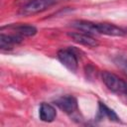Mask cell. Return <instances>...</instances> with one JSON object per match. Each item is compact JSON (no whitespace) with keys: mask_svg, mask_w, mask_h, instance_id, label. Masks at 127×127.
Segmentation results:
<instances>
[{"mask_svg":"<svg viewBox=\"0 0 127 127\" xmlns=\"http://www.w3.org/2000/svg\"><path fill=\"white\" fill-rule=\"evenodd\" d=\"M101 78L109 90H111L112 92L118 95L120 94L126 97L127 95V82L126 81H124L122 78H120L116 74L109 72V71H103L101 73Z\"/></svg>","mask_w":127,"mask_h":127,"instance_id":"6da1fadb","label":"cell"},{"mask_svg":"<svg viewBox=\"0 0 127 127\" xmlns=\"http://www.w3.org/2000/svg\"><path fill=\"white\" fill-rule=\"evenodd\" d=\"M57 2H58V0H33L29 4L22 7L20 13L24 16L38 14L40 12L47 10L49 7L56 4Z\"/></svg>","mask_w":127,"mask_h":127,"instance_id":"7a4b0ae2","label":"cell"},{"mask_svg":"<svg viewBox=\"0 0 127 127\" xmlns=\"http://www.w3.org/2000/svg\"><path fill=\"white\" fill-rule=\"evenodd\" d=\"M58 59L59 61L70 71H75L77 68V57L70 49L60 50L58 52Z\"/></svg>","mask_w":127,"mask_h":127,"instance_id":"3957f363","label":"cell"},{"mask_svg":"<svg viewBox=\"0 0 127 127\" xmlns=\"http://www.w3.org/2000/svg\"><path fill=\"white\" fill-rule=\"evenodd\" d=\"M55 104L68 115H72L77 111V101L71 95H65L58 98Z\"/></svg>","mask_w":127,"mask_h":127,"instance_id":"277c9868","label":"cell"},{"mask_svg":"<svg viewBox=\"0 0 127 127\" xmlns=\"http://www.w3.org/2000/svg\"><path fill=\"white\" fill-rule=\"evenodd\" d=\"M96 30H97V34L114 36V37L125 36L123 28L117 27V26H115L113 24H109V23H96Z\"/></svg>","mask_w":127,"mask_h":127,"instance_id":"5b68a950","label":"cell"},{"mask_svg":"<svg viewBox=\"0 0 127 127\" xmlns=\"http://www.w3.org/2000/svg\"><path fill=\"white\" fill-rule=\"evenodd\" d=\"M68 36L71 38V40H73L77 44L90 47V48H95L98 46V41L95 38H93L91 35H88L85 33L71 32V33H68Z\"/></svg>","mask_w":127,"mask_h":127,"instance_id":"8992f818","label":"cell"},{"mask_svg":"<svg viewBox=\"0 0 127 127\" xmlns=\"http://www.w3.org/2000/svg\"><path fill=\"white\" fill-rule=\"evenodd\" d=\"M22 42V36L16 35H5L1 33L0 35V49L2 51L12 50L15 45H18Z\"/></svg>","mask_w":127,"mask_h":127,"instance_id":"52a82bcc","label":"cell"},{"mask_svg":"<svg viewBox=\"0 0 127 127\" xmlns=\"http://www.w3.org/2000/svg\"><path fill=\"white\" fill-rule=\"evenodd\" d=\"M39 116L40 119L44 122H52L55 120L57 116V111L54 108V106H52L51 104L42 103L39 110Z\"/></svg>","mask_w":127,"mask_h":127,"instance_id":"ba28073f","label":"cell"},{"mask_svg":"<svg viewBox=\"0 0 127 127\" xmlns=\"http://www.w3.org/2000/svg\"><path fill=\"white\" fill-rule=\"evenodd\" d=\"M71 26L74 27L75 29L81 31L82 33L92 35V34H97L96 30V23H92L89 21H84V20H77L71 23Z\"/></svg>","mask_w":127,"mask_h":127,"instance_id":"9c48e42d","label":"cell"},{"mask_svg":"<svg viewBox=\"0 0 127 127\" xmlns=\"http://www.w3.org/2000/svg\"><path fill=\"white\" fill-rule=\"evenodd\" d=\"M98 118L99 119L107 118L108 120L113 121V122H119L120 121L119 117L116 115V113L102 102H98Z\"/></svg>","mask_w":127,"mask_h":127,"instance_id":"30bf717a","label":"cell"},{"mask_svg":"<svg viewBox=\"0 0 127 127\" xmlns=\"http://www.w3.org/2000/svg\"><path fill=\"white\" fill-rule=\"evenodd\" d=\"M10 28L13 29L14 32H16V34L20 35V36H25V37H31L36 35L37 33V29L34 26L31 25H15V26H10Z\"/></svg>","mask_w":127,"mask_h":127,"instance_id":"8fae6325","label":"cell"},{"mask_svg":"<svg viewBox=\"0 0 127 127\" xmlns=\"http://www.w3.org/2000/svg\"><path fill=\"white\" fill-rule=\"evenodd\" d=\"M118 64L123 68V70L126 72L127 74V60L126 59H120L118 61Z\"/></svg>","mask_w":127,"mask_h":127,"instance_id":"7c38bea8","label":"cell"},{"mask_svg":"<svg viewBox=\"0 0 127 127\" xmlns=\"http://www.w3.org/2000/svg\"><path fill=\"white\" fill-rule=\"evenodd\" d=\"M33 0H16V4L21 6V7H24L25 5L29 4L30 2H32Z\"/></svg>","mask_w":127,"mask_h":127,"instance_id":"4fadbf2b","label":"cell"},{"mask_svg":"<svg viewBox=\"0 0 127 127\" xmlns=\"http://www.w3.org/2000/svg\"><path fill=\"white\" fill-rule=\"evenodd\" d=\"M123 30H124V35L127 36V28H123Z\"/></svg>","mask_w":127,"mask_h":127,"instance_id":"5bb4252c","label":"cell"}]
</instances>
